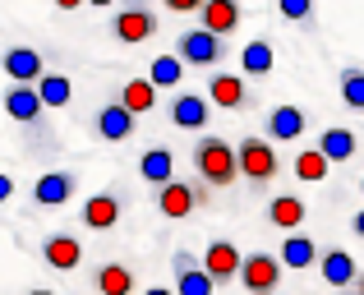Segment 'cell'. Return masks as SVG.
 Returning a JSON list of instances; mask_svg holds the SVG:
<instances>
[{
  "label": "cell",
  "instance_id": "1",
  "mask_svg": "<svg viewBox=\"0 0 364 295\" xmlns=\"http://www.w3.org/2000/svg\"><path fill=\"white\" fill-rule=\"evenodd\" d=\"M194 176L203 180L208 189H226V185L240 180V157H235V148L226 144V139L203 134L194 144Z\"/></svg>",
  "mask_w": 364,
  "mask_h": 295
},
{
  "label": "cell",
  "instance_id": "2",
  "mask_svg": "<svg viewBox=\"0 0 364 295\" xmlns=\"http://www.w3.org/2000/svg\"><path fill=\"white\" fill-rule=\"evenodd\" d=\"M235 157H240V180H249V185H272L277 171H282V157H277V148L267 144V139L249 134L235 144Z\"/></svg>",
  "mask_w": 364,
  "mask_h": 295
},
{
  "label": "cell",
  "instance_id": "3",
  "mask_svg": "<svg viewBox=\"0 0 364 295\" xmlns=\"http://www.w3.org/2000/svg\"><path fill=\"white\" fill-rule=\"evenodd\" d=\"M176 55L185 65H194V70H217L222 55H226V42L213 37V33H203V28H189V33L176 42Z\"/></svg>",
  "mask_w": 364,
  "mask_h": 295
},
{
  "label": "cell",
  "instance_id": "4",
  "mask_svg": "<svg viewBox=\"0 0 364 295\" xmlns=\"http://www.w3.org/2000/svg\"><path fill=\"white\" fill-rule=\"evenodd\" d=\"M111 33L120 37L124 46H139V42H148V37H157V14H152L148 5H120L116 14H111Z\"/></svg>",
  "mask_w": 364,
  "mask_h": 295
},
{
  "label": "cell",
  "instance_id": "5",
  "mask_svg": "<svg viewBox=\"0 0 364 295\" xmlns=\"http://www.w3.org/2000/svg\"><path fill=\"white\" fill-rule=\"evenodd\" d=\"M240 286L249 295H272L282 286V259L277 254H245V268H240Z\"/></svg>",
  "mask_w": 364,
  "mask_h": 295
},
{
  "label": "cell",
  "instance_id": "6",
  "mask_svg": "<svg viewBox=\"0 0 364 295\" xmlns=\"http://www.w3.org/2000/svg\"><path fill=\"white\" fill-rule=\"evenodd\" d=\"M0 70L14 79V88H37V83L46 79V65H42V55H37V46H9Z\"/></svg>",
  "mask_w": 364,
  "mask_h": 295
},
{
  "label": "cell",
  "instance_id": "7",
  "mask_svg": "<svg viewBox=\"0 0 364 295\" xmlns=\"http://www.w3.org/2000/svg\"><path fill=\"white\" fill-rule=\"evenodd\" d=\"M171 268H176V295H217V281L203 272V259H194L189 250H176Z\"/></svg>",
  "mask_w": 364,
  "mask_h": 295
},
{
  "label": "cell",
  "instance_id": "8",
  "mask_svg": "<svg viewBox=\"0 0 364 295\" xmlns=\"http://www.w3.org/2000/svg\"><path fill=\"white\" fill-rule=\"evenodd\" d=\"M240 268H245V254L235 250L231 240H213V245H208V254H203V272L217 281V286L235 281V277H240Z\"/></svg>",
  "mask_w": 364,
  "mask_h": 295
},
{
  "label": "cell",
  "instance_id": "9",
  "mask_svg": "<svg viewBox=\"0 0 364 295\" xmlns=\"http://www.w3.org/2000/svg\"><path fill=\"white\" fill-rule=\"evenodd\" d=\"M208 102H213V107H222V111H240L254 97H249L245 74H213V79H208Z\"/></svg>",
  "mask_w": 364,
  "mask_h": 295
},
{
  "label": "cell",
  "instance_id": "10",
  "mask_svg": "<svg viewBox=\"0 0 364 295\" xmlns=\"http://www.w3.org/2000/svg\"><path fill=\"white\" fill-rule=\"evenodd\" d=\"M194 208H198V194H194V185H185V180H171L166 189H157V213L166 217V222H185Z\"/></svg>",
  "mask_w": 364,
  "mask_h": 295
},
{
  "label": "cell",
  "instance_id": "11",
  "mask_svg": "<svg viewBox=\"0 0 364 295\" xmlns=\"http://www.w3.org/2000/svg\"><path fill=\"white\" fill-rule=\"evenodd\" d=\"M318 272H323V281H328L332 291H355V281H360V268H355V259H350L346 250H328L318 259Z\"/></svg>",
  "mask_w": 364,
  "mask_h": 295
},
{
  "label": "cell",
  "instance_id": "12",
  "mask_svg": "<svg viewBox=\"0 0 364 295\" xmlns=\"http://www.w3.org/2000/svg\"><path fill=\"white\" fill-rule=\"evenodd\" d=\"M304 120H309V116H304V111L300 107H272V111H267V144H295V139H300L304 134Z\"/></svg>",
  "mask_w": 364,
  "mask_h": 295
},
{
  "label": "cell",
  "instance_id": "13",
  "mask_svg": "<svg viewBox=\"0 0 364 295\" xmlns=\"http://www.w3.org/2000/svg\"><path fill=\"white\" fill-rule=\"evenodd\" d=\"M74 198V176L70 171H46V176H37L33 185V203L37 208H60Z\"/></svg>",
  "mask_w": 364,
  "mask_h": 295
},
{
  "label": "cell",
  "instance_id": "14",
  "mask_svg": "<svg viewBox=\"0 0 364 295\" xmlns=\"http://www.w3.org/2000/svg\"><path fill=\"white\" fill-rule=\"evenodd\" d=\"M42 259L51 263L55 272H74V268L83 263V245L74 240V235L55 231V235H46V240H42Z\"/></svg>",
  "mask_w": 364,
  "mask_h": 295
},
{
  "label": "cell",
  "instance_id": "15",
  "mask_svg": "<svg viewBox=\"0 0 364 295\" xmlns=\"http://www.w3.org/2000/svg\"><path fill=\"white\" fill-rule=\"evenodd\" d=\"M134 125H139V120H134L129 111L120 107V102H107V107L97 111V120H92L97 139H107V144H124V139L134 134Z\"/></svg>",
  "mask_w": 364,
  "mask_h": 295
},
{
  "label": "cell",
  "instance_id": "16",
  "mask_svg": "<svg viewBox=\"0 0 364 295\" xmlns=\"http://www.w3.org/2000/svg\"><path fill=\"white\" fill-rule=\"evenodd\" d=\"M198 18H203V23H198L203 33H213V37L226 42V33H235V23H240V5H235V0H203Z\"/></svg>",
  "mask_w": 364,
  "mask_h": 295
},
{
  "label": "cell",
  "instance_id": "17",
  "mask_svg": "<svg viewBox=\"0 0 364 295\" xmlns=\"http://www.w3.org/2000/svg\"><path fill=\"white\" fill-rule=\"evenodd\" d=\"M139 176L148 180V185L166 189L171 180H176V152H171V148H161V144H152V148L139 157Z\"/></svg>",
  "mask_w": 364,
  "mask_h": 295
},
{
  "label": "cell",
  "instance_id": "18",
  "mask_svg": "<svg viewBox=\"0 0 364 295\" xmlns=\"http://www.w3.org/2000/svg\"><path fill=\"white\" fill-rule=\"evenodd\" d=\"M213 102L208 97H198V92H180L176 102H171V120H176L180 129H203L208 125V116H213Z\"/></svg>",
  "mask_w": 364,
  "mask_h": 295
},
{
  "label": "cell",
  "instance_id": "19",
  "mask_svg": "<svg viewBox=\"0 0 364 295\" xmlns=\"http://www.w3.org/2000/svg\"><path fill=\"white\" fill-rule=\"evenodd\" d=\"M83 226L88 231H111V226L120 222V198L116 194H92L88 203H83Z\"/></svg>",
  "mask_w": 364,
  "mask_h": 295
},
{
  "label": "cell",
  "instance_id": "20",
  "mask_svg": "<svg viewBox=\"0 0 364 295\" xmlns=\"http://www.w3.org/2000/svg\"><path fill=\"white\" fill-rule=\"evenodd\" d=\"M355 148H360V134H355V129H346V125H332V129H323V134H318V152L328 161H350V157H355Z\"/></svg>",
  "mask_w": 364,
  "mask_h": 295
},
{
  "label": "cell",
  "instance_id": "21",
  "mask_svg": "<svg viewBox=\"0 0 364 295\" xmlns=\"http://www.w3.org/2000/svg\"><path fill=\"white\" fill-rule=\"evenodd\" d=\"M309 217V208H304V198H295V194H277L272 203H267V222L272 226H282V231H300V222Z\"/></svg>",
  "mask_w": 364,
  "mask_h": 295
},
{
  "label": "cell",
  "instance_id": "22",
  "mask_svg": "<svg viewBox=\"0 0 364 295\" xmlns=\"http://www.w3.org/2000/svg\"><path fill=\"white\" fill-rule=\"evenodd\" d=\"M42 97H37V88H9L5 92V116L18 120V125H37V116H42Z\"/></svg>",
  "mask_w": 364,
  "mask_h": 295
},
{
  "label": "cell",
  "instance_id": "23",
  "mask_svg": "<svg viewBox=\"0 0 364 295\" xmlns=\"http://www.w3.org/2000/svg\"><path fill=\"white\" fill-rule=\"evenodd\" d=\"M277 259H282V268H295V272H300V268H314L323 254H318V245H314L309 235L295 231V235H286V245H282V254H277Z\"/></svg>",
  "mask_w": 364,
  "mask_h": 295
},
{
  "label": "cell",
  "instance_id": "24",
  "mask_svg": "<svg viewBox=\"0 0 364 295\" xmlns=\"http://www.w3.org/2000/svg\"><path fill=\"white\" fill-rule=\"evenodd\" d=\"M120 107L129 111L134 120H139V116H148V111L157 107V88H152L148 79H129V83L120 88Z\"/></svg>",
  "mask_w": 364,
  "mask_h": 295
},
{
  "label": "cell",
  "instance_id": "25",
  "mask_svg": "<svg viewBox=\"0 0 364 295\" xmlns=\"http://www.w3.org/2000/svg\"><path fill=\"white\" fill-rule=\"evenodd\" d=\"M272 65H277V55H272V46L258 37V42H249L245 51H240V74H249V79H267L272 74Z\"/></svg>",
  "mask_w": 364,
  "mask_h": 295
},
{
  "label": "cell",
  "instance_id": "26",
  "mask_svg": "<svg viewBox=\"0 0 364 295\" xmlns=\"http://www.w3.org/2000/svg\"><path fill=\"white\" fill-rule=\"evenodd\" d=\"M37 97H42V107H46V111L70 107V102H74V83H70V74H46V79L37 83Z\"/></svg>",
  "mask_w": 364,
  "mask_h": 295
},
{
  "label": "cell",
  "instance_id": "27",
  "mask_svg": "<svg viewBox=\"0 0 364 295\" xmlns=\"http://www.w3.org/2000/svg\"><path fill=\"white\" fill-rule=\"evenodd\" d=\"M332 171V161L323 157L318 148H300L295 152V180H304V185H323Z\"/></svg>",
  "mask_w": 364,
  "mask_h": 295
},
{
  "label": "cell",
  "instance_id": "28",
  "mask_svg": "<svg viewBox=\"0 0 364 295\" xmlns=\"http://www.w3.org/2000/svg\"><path fill=\"white\" fill-rule=\"evenodd\" d=\"M92 281H97V295H129L134 291V272L124 263H102Z\"/></svg>",
  "mask_w": 364,
  "mask_h": 295
},
{
  "label": "cell",
  "instance_id": "29",
  "mask_svg": "<svg viewBox=\"0 0 364 295\" xmlns=\"http://www.w3.org/2000/svg\"><path fill=\"white\" fill-rule=\"evenodd\" d=\"M180 79H185V60H180L176 51L157 55V60L148 65V83H152V88H176Z\"/></svg>",
  "mask_w": 364,
  "mask_h": 295
},
{
  "label": "cell",
  "instance_id": "30",
  "mask_svg": "<svg viewBox=\"0 0 364 295\" xmlns=\"http://www.w3.org/2000/svg\"><path fill=\"white\" fill-rule=\"evenodd\" d=\"M341 102H346L350 111H364V70L360 65L341 70Z\"/></svg>",
  "mask_w": 364,
  "mask_h": 295
},
{
  "label": "cell",
  "instance_id": "31",
  "mask_svg": "<svg viewBox=\"0 0 364 295\" xmlns=\"http://www.w3.org/2000/svg\"><path fill=\"white\" fill-rule=\"evenodd\" d=\"M277 9H282V18H291V23H309V18H314V5H309V0H282Z\"/></svg>",
  "mask_w": 364,
  "mask_h": 295
},
{
  "label": "cell",
  "instance_id": "32",
  "mask_svg": "<svg viewBox=\"0 0 364 295\" xmlns=\"http://www.w3.org/2000/svg\"><path fill=\"white\" fill-rule=\"evenodd\" d=\"M166 9H171V14H198L203 0H166Z\"/></svg>",
  "mask_w": 364,
  "mask_h": 295
},
{
  "label": "cell",
  "instance_id": "33",
  "mask_svg": "<svg viewBox=\"0 0 364 295\" xmlns=\"http://www.w3.org/2000/svg\"><path fill=\"white\" fill-rule=\"evenodd\" d=\"M9 194H14V180H9V176H5V171H0V203H5V198H9Z\"/></svg>",
  "mask_w": 364,
  "mask_h": 295
},
{
  "label": "cell",
  "instance_id": "34",
  "mask_svg": "<svg viewBox=\"0 0 364 295\" xmlns=\"http://www.w3.org/2000/svg\"><path fill=\"white\" fill-rule=\"evenodd\" d=\"M350 231H355L360 240H364V208H360V213H355V222H350Z\"/></svg>",
  "mask_w": 364,
  "mask_h": 295
},
{
  "label": "cell",
  "instance_id": "35",
  "mask_svg": "<svg viewBox=\"0 0 364 295\" xmlns=\"http://www.w3.org/2000/svg\"><path fill=\"white\" fill-rule=\"evenodd\" d=\"M143 295H176V291H166V286H148Z\"/></svg>",
  "mask_w": 364,
  "mask_h": 295
},
{
  "label": "cell",
  "instance_id": "36",
  "mask_svg": "<svg viewBox=\"0 0 364 295\" xmlns=\"http://www.w3.org/2000/svg\"><path fill=\"white\" fill-rule=\"evenodd\" d=\"M28 295H55V291H46V286H37V291H28Z\"/></svg>",
  "mask_w": 364,
  "mask_h": 295
},
{
  "label": "cell",
  "instance_id": "37",
  "mask_svg": "<svg viewBox=\"0 0 364 295\" xmlns=\"http://www.w3.org/2000/svg\"><path fill=\"white\" fill-rule=\"evenodd\" d=\"M355 291H360V295H364V272H360V281H355Z\"/></svg>",
  "mask_w": 364,
  "mask_h": 295
},
{
  "label": "cell",
  "instance_id": "38",
  "mask_svg": "<svg viewBox=\"0 0 364 295\" xmlns=\"http://www.w3.org/2000/svg\"><path fill=\"white\" fill-rule=\"evenodd\" d=\"M337 295H360V291H337Z\"/></svg>",
  "mask_w": 364,
  "mask_h": 295
},
{
  "label": "cell",
  "instance_id": "39",
  "mask_svg": "<svg viewBox=\"0 0 364 295\" xmlns=\"http://www.w3.org/2000/svg\"><path fill=\"white\" fill-rule=\"evenodd\" d=\"M360 189H364V180H360Z\"/></svg>",
  "mask_w": 364,
  "mask_h": 295
}]
</instances>
